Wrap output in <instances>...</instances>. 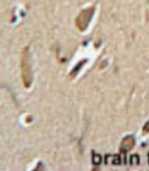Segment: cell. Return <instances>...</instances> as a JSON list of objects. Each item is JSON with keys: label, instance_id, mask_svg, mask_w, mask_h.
I'll list each match as a JSON object with an SVG mask.
<instances>
[{"label": "cell", "instance_id": "cell-4", "mask_svg": "<svg viewBox=\"0 0 149 171\" xmlns=\"http://www.w3.org/2000/svg\"><path fill=\"white\" fill-rule=\"evenodd\" d=\"M86 61H87V60L82 61V62H80L79 64L76 65V68H75V69H74V70H72V72H71V73H70V77H71V78H74V77H75V76L76 75V74H77V72H78V71H79V70H80V69H81V68L82 67L83 64H86Z\"/></svg>", "mask_w": 149, "mask_h": 171}, {"label": "cell", "instance_id": "cell-6", "mask_svg": "<svg viewBox=\"0 0 149 171\" xmlns=\"http://www.w3.org/2000/svg\"><path fill=\"white\" fill-rule=\"evenodd\" d=\"M140 158L138 155H132L130 157V163L131 164H139Z\"/></svg>", "mask_w": 149, "mask_h": 171}, {"label": "cell", "instance_id": "cell-2", "mask_svg": "<svg viewBox=\"0 0 149 171\" xmlns=\"http://www.w3.org/2000/svg\"><path fill=\"white\" fill-rule=\"evenodd\" d=\"M94 11H95V8L90 7L80 12L79 15L76 18V27L79 31L83 32L88 28L89 23L93 16Z\"/></svg>", "mask_w": 149, "mask_h": 171}, {"label": "cell", "instance_id": "cell-3", "mask_svg": "<svg viewBox=\"0 0 149 171\" xmlns=\"http://www.w3.org/2000/svg\"><path fill=\"white\" fill-rule=\"evenodd\" d=\"M136 145V139L132 135L124 137L122 140L120 146V152L124 154H126L127 152L133 149L134 146Z\"/></svg>", "mask_w": 149, "mask_h": 171}, {"label": "cell", "instance_id": "cell-5", "mask_svg": "<svg viewBox=\"0 0 149 171\" xmlns=\"http://www.w3.org/2000/svg\"><path fill=\"white\" fill-rule=\"evenodd\" d=\"M102 158L101 156L98 154V153H93L92 162L94 165H99L101 163Z\"/></svg>", "mask_w": 149, "mask_h": 171}, {"label": "cell", "instance_id": "cell-1", "mask_svg": "<svg viewBox=\"0 0 149 171\" xmlns=\"http://www.w3.org/2000/svg\"><path fill=\"white\" fill-rule=\"evenodd\" d=\"M21 70H22V79L23 86L26 88H29L32 85L33 70L31 64V56L29 52V46H26L22 50L21 55Z\"/></svg>", "mask_w": 149, "mask_h": 171}, {"label": "cell", "instance_id": "cell-7", "mask_svg": "<svg viewBox=\"0 0 149 171\" xmlns=\"http://www.w3.org/2000/svg\"><path fill=\"white\" fill-rule=\"evenodd\" d=\"M112 164H114V165H120L121 164L120 156L117 155V154H116V155L113 156V158H112Z\"/></svg>", "mask_w": 149, "mask_h": 171}, {"label": "cell", "instance_id": "cell-8", "mask_svg": "<svg viewBox=\"0 0 149 171\" xmlns=\"http://www.w3.org/2000/svg\"><path fill=\"white\" fill-rule=\"evenodd\" d=\"M143 133H149V120L146 122L145 125H144V127H143Z\"/></svg>", "mask_w": 149, "mask_h": 171}]
</instances>
